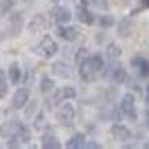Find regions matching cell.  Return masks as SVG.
Segmentation results:
<instances>
[{
    "label": "cell",
    "instance_id": "cell-1",
    "mask_svg": "<svg viewBox=\"0 0 149 149\" xmlns=\"http://www.w3.org/2000/svg\"><path fill=\"white\" fill-rule=\"evenodd\" d=\"M101 72H103V57H99V55L86 57L79 64V74H81V79H84L86 84H92Z\"/></svg>",
    "mask_w": 149,
    "mask_h": 149
},
{
    "label": "cell",
    "instance_id": "cell-2",
    "mask_svg": "<svg viewBox=\"0 0 149 149\" xmlns=\"http://www.w3.org/2000/svg\"><path fill=\"white\" fill-rule=\"evenodd\" d=\"M35 53L42 57H53L57 53V44L55 40H51V37H42V42L35 46Z\"/></svg>",
    "mask_w": 149,
    "mask_h": 149
},
{
    "label": "cell",
    "instance_id": "cell-3",
    "mask_svg": "<svg viewBox=\"0 0 149 149\" xmlns=\"http://www.w3.org/2000/svg\"><path fill=\"white\" fill-rule=\"evenodd\" d=\"M57 121H59L61 125H72V121H74V107L70 105V103H64V105L57 110Z\"/></svg>",
    "mask_w": 149,
    "mask_h": 149
},
{
    "label": "cell",
    "instance_id": "cell-4",
    "mask_svg": "<svg viewBox=\"0 0 149 149\" xmlns=\"http://www.w3.org/2000/svg\"><path fill=\"white\" fill-rule=\"evenodd\" d=\"M118 110H121V114H125V116H130V118H136L134 94H125V97L121 99V105H118Z\"/></svg>",
    "mask_w": 149,
    "mask_h": 149
},
{
    "label": "cell",
    "instance_id": "cell-5",
    "mask_svg": "<svg viewBox=\"0 0 149 149\" xmlns=\"http://www.w3.org/2000/svg\"><path fill=\"white\" fill-rule=\"evenodd\" d=\"M57 35H59L61 40H66V42H72V40H77V37H79V31H77L74 26L59 24V29H57Z\"/></svg>",
    "mask_w": 149,
    "mask_h": 149
},
{
    "label": "cell",
    "instance_id": "cell-6",
    "mask_svg": "<svg viewBox=\"0 0 149 149\" xmlns=\"http://www.w3.org/2000/svg\"><path fill=\"white\" fill-rule=\"evenodd\" d=\"M70 18H72V13H70L66 7H55V9H53V20H55L57 24H68Z\"/></svg>",
    "mask_w": 149,
    "mask_h": 149
},
{
    "label": "cell",
    "instance_id": "cell-7",
    "mask_svg": "<svg viewBox=\"0 0 149 149\" xmlns=\"http://www.w3.org/2000/svg\"><path fill=\"white\" fill-rule=\"evenodd\" d=\"M110 77H112V81L114 84H123V81L127 79V72H125V68H123L121 64H114L110 68Z\"/></svg>",
    "mask_w": 149,
    "mask_h": 149
},
{
    "label": "cell",
    "instance_id": "cell-8",
    "mask_svg": "<svg viewBox=\"0 0 149 149\" xmlns=\"http://www.w3.org/2000/svg\"><path fill=\"white\" fill-rule=\"evenodd\" d=\"M132 66H134V68H138V72L143 74V77H149V61L145 59V57L134 55V57H132Z\"/></svg>",
    "mask_w": 149,
    "mask_h": 149
},
{
    "label": "cell",
    "instance_id": "cell-9",
    "mask_svg": "<svg viewBox=\"0 0 149 149\" xmlns=\"http://www.w3.org/2000/svg\"><path fill=\"white\" fill-rule=\"evenodd\" d=\"M26 103H29V90L26 88H20L18 92L13 94V107H15V110H22Z\"/></svg>",
    "mask_w": 149,
    "mask_h": 149
},
{
    "label": "cell",
    "instance_id": "cell-10",
    "mask_svg": "<svg viewBox=\"0 0 149 149\" xmlns=\"http://www.w3.org/2000/svg\"><path fill=\"white\" fill-rule=\"evenodd\" d=\"M22 24H24L22 13H13V15H11V20H9V31L13 33V35H20V31H22Z\"/></svg>",
    "mask_w": 149,
    "mask_h": 149
},
{
    "label": "cell",
    "instance_id": "cell-11",
    "mask_svg": "<svg viewBox=\"0 0 149 149\" xmlns=\"http://www.w3.org/2000/svg\"><path fill=\"white\" fill-rule=\"evenodd\" d=\"M112 136H114L116 140H123V143H125L127 138H132V132L127 130L125 125H114L112 127Z\"/></svg>",
    "mask_w": 149,
    "mask_h": 149
},
{
    "label": "cell",
    "instance_id": "cell-12",
    "mask_svg": "<svg viewBox=\"0 0 149 149\" xmlns=\"http://www.w3.org/2000/svg\"><path fill=\"white\" fill-rule=\"evenodd\" d=\"M42 147H51V149H57V147H61V145H59V140H55V132H53V130L44 132V140H42Z\"/></svg>",
    "mask_w": 149,
    "mask_h": 149
},
{
    "label": "cell",
    "instance_id": "cell-13",
    "mask_svg": "<svg viewBox=\"0 0 149 149\" xmlns=\"http://www.w3.org/2000/svg\"><path fill=\"white\" fill-rule=\"evenodd\" d=\"M77 18H79L81 24H92V22H94V15L90 13L86 7H79V9H77Z\"/></svg>",
    "mask_w": 149,
    "mask_h": 149
},
{
    "label": "cell",
    "instance_id": "cell-14",
    "mask_svg": "<svg viewBox=\"0 0 149 149\" xmlns=\"http://www.w3.org/2000/svg\"><path fill=\"white\" fill-rule=\"evenodd\" d=\"M53 74H57V77H68L70 74L68 64H66V61H55V64H53Z\"/></svg>",
    "mask_w": 149,
    "mask_h": 149
},
{
    "label": "cell",
    "instance_id": "cell-15",
    "mask_svg": "<svg viewBox=\"0 0 149 149\" xmlns=\"http://www.w3.org/2000/svg\"><path fill=\"white\" fill-rule=\"evenodd\" d=\"M66 145H68L70 149H79V147H86V138H84V134H74V136H72V138H70Z\"/></svg>",
    "mask_w": 149,
    "mask_h": 149
},
{
    "label": "cell",
    "instance_id": "cell-16",
    "mask_svg": "<svg viewBox=\"0 0 149 149\" xmlns=\"http://www.w3.org/2000/svg\"><path fill=\"white\" fill-rule=\"evenodd\" d=\"M53 79L51 77H42V81H40V90H42L44 94H48V92H53Z\"/></svg>",
    "mask_w": 149,
    "mask_h": 149
},
{
    "label": "cell",
    "instance_id": "cell-17",
    "mask_svg": "<svg viewBox=\"0 0 149 149\" xmlns=\"http://www.w3.org/2000/svg\"><path fill=\"white\" fill-rule=\"evenodd\" d=\"M20 77H22V74H20V66H11V68H9V81L15 86L20 81Z\"/></svg>",
    "mask_w": 149,
    "mask_h": 149
},
{
    "label": "cell",
    "instance_id": "cell-18",
    "mask_svg": "<svg viewBox=\"0 0 149 149\" xmlns=\"http://www.w3.org/2000/svg\"><path fill=\"white\" fill-rule=\"evenodd\" d=\"M44 26V18L42 15H35V18H33V22L29 24V29H31V33H35V31H40V29Z\"/></svg>",
    "mask_w": 149,
    "mask_h": 149
},
{
    "label": "cell",
    "instance_id": "cell-19",
    "mask_svg": "<svg viewBox=\"0 0 149 149\" xmlns=\"http://www.w3.org/2000/svg\"><path fill=\"white\" fill-rule=\"evenodd\" d=\"M130 31H132V20L118 22V33H121V35H130Z\"/></svg>",
    "mask_w": 149,
    "mask_h": 149
},
{
    "label": "cell",
    "instance_id": "cell-20",
    "mask_svg": "<svg viewBox=\"0 0 149 149\" xmlns=\"http://www.w3.org/2000/svg\"><path fill=\"white\" fill-rule=\"evenodd\" d=\"M11 9H13V2H11V0H2V2H0V18L7 15Z\"/></svg>",
    "mask_w": 149,
    "mask_h": 149
},
{
    "label": "cell",
    "instance_id": "cell-21",
    "mask_svg": "<svg viewBox=\"0 0 149 149\" xmlns=\"http://www.w3.org/2000/svg\"><path fill=\"white\" fill-rule=\"evenodd\" d=\"M118 55H121V48L114 46V44H110V46H107V57H110V59H116Z\"/></svg>",
    "mask_w": 149,
    "mask_h": 149
},
{
    "label": "cell",
    "instance_id": "cell-22",
    "mask_svg": "<svg viewBox=\"0 0 149 149\" xmlns=\"http://www.w3.org/2000/svg\"><path fill=\"white\" fill-rule=\"evenodd\" d=\"M7 94V77H5V72L0 70V99Z\"/></svg>",
    "mask_w": 149,
    "mask_h": 149
},
{
    "label": "cell",
    "instance_id": "cell-23",
    "mask_svg": "<svg viewBox=\"0 0 149 149\" xmlns=\"http://www.w3.org/2000/svg\"><path fill=\"white\" fill-rule=\"evenodd\" d=\"M18 138H20V143H29V130H26V127H20Z\"/></svg>",
    "mask_w": 149,
    "mask_h": 149
},
{
    "label": "cell",
    "instance_id": "cell-24",
    "mask_svg": "<svg viewBox=\"0 0 149 149\" xmlns=\"http://www.w3.org/2000/svg\"><path fill=\"white\" fill-rule=\"evenodd\" d=\"M99 22H101V26H112V24H114V20L110 18V15H101V20H99Z\"/></svg>",
    "mask_w": 149,
    "mask_h": 149
},
{
    "label": "cell",
    "instance_id": "cell-25",
    "mask_svg": "<svg viewBox=\"0 0 149 149\" xmlns=\"http://www.w3.org/2000/svg\"><path fill=\"white\" fill-rule=\"evenodd\" d=\"M74 94H77V92H74L72 88H64V90H61V97H64V99H72Z\"/></svg>",
    "mask_w": 149,
    "mask_h": 149
},
{
    "label": "cell",
    "instance_id": "cell-26",
    "mask_svg": "<svg viewBox=\"0 0 149 149\" xmlns=\"http://www.w3.org/2000/svg\"><path fill=\"white\" fill-rule=\"evenodd\" d=\"M88 57V53H86V48H79V53H77V64H81V61Z\"/></svg>",
    "mask_w": 149,
    "mask_h": 149
},
{
    "label": "cell",
    "instance_id": "cell-27",
    "mask_svg": "<svg viewBox=\"0 0 149 149\" xmlns=\"http://www.w3.org/2000/svg\"><path fill=\"white\" fill-rule=\"evenodd\" d=\"M92 2L99 7V9H107V0H92Z\"/></svg>",
    "mask_w": 149,
    "mask_h": 149
},
{
    "label": "cell",
    "instance_id": "cell-28",
    "mask_svg": "<svg viewBox=\"0 0 149 149\" xmlns=\"http://www.w3.org/2000/svg\"><path fill=\"white\" fill-rule=\"evenodd\" d=\"M24 107H26V116H31L35 112V101H31V105H24Z\"/></svg>",
    "mask_w": 149,
    "mask_h": 149
},
{
    "label": "cell",
    "instance_id": "cell-29",
    "mask_svg": "<svg viewBox=\"0 0 149 149\" xmlns=\"http://www.w3.org/2000/svg\"><path fill=\"white\" fill-rule=\"evenodd\" d=\"M145 125L149 127V110H147V114H145Z\"/></svg>",
    "mask_w": 149,
    "mask_h": 149
},
{
    "label": "cell",
    "instance_id": "cell-30",
    "mask_svg": "<svg viewBox=\"0 0 149 149\" xmlns=\"http://www.w3.org/2000/svg\"><path fill=\"white\" fill-rule=\"evenodd\" d=\"M79 2H81V7H86V5L90 2V0H79Z\"/></svg>",
    "mask_w": 149,
    "mask_h": 149
},
{
    "label": "cell",
    "instance_id": "cell-31",
    "mask_svg": "<svg viewBox=\"0 0 149 149\" xmlns=\"http://www.w3.org/2000/svg\"><path fill=\"white\" fill-rule=\"evenodd\" d=\"M143 5H145V7H147V5H149V0H143Z\"/></svg>",
    "mask_w": 149,
    "mask_h": 149
},
{
    "label": "cell",
    "instance_id": "cell-32",
    "mask_svg": "<svg viewBox=\"0 0 149 149\" xmlns=\"http://www.w3.org/2000/svg\"><path fill=\"white\" fill-rule=\"evenodd\" d=\"M147 103H149V88H147Z\"/></svg>",
    "mask_w": 149,
    "mask_h": 149
},
{
    "label": "cell",
    "instance_id": "cell-33",
    "mask_svg": "<svg viewBox=\"0 0 149 149\" xmlns=\"http://www.w3.org/2000/svg\"><path fill=\"white\" fill-rule=\"evenodd\" d=\"M0 134H2V130H0Z\"/></svg>",
    "mask_w": 149,
    "mask_h": 149
}]
</instances>
